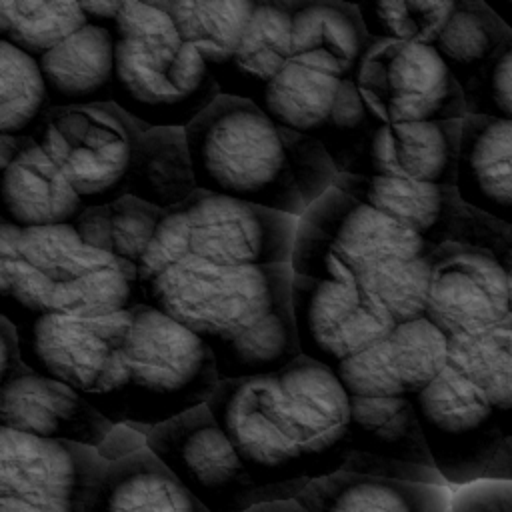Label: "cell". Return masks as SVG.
Masks as SVG:
<instances>
[{
  "label": "cell",
  "instance_id": "6da1fadb",
  "mask_svg": "<svg viewBox=\"0 0 512 512\" xmlns=\"http://www.w3.org/2000/svg\"><path fill=\"white\" fill-rule=\"evenodd\" d=\"M290 264L222 268L184 258L164 272L146 304L194 332L220 382L268 376L300 356Z\"/></svg>",
  "mask_w": 512,
  "mask_h": 512
},
{
  "label": "cell",
  "instance_id": "7a4b0ae2",
  "mask_svg": "<svg viewBox=\"0 0 512 512\" xmlns=\"http://www.w3.org/2000/svg\"><path fill=\"white\" fill-rule=\"evenodd\" d=\"M196 188L300 218L338 170L312 138L278 126L252 100L220 94L188 128Z\"/></svg>",
  "mask_w": 512,
  "mask_h": 512
},
{
  "label": "cell",
  "instance_id": "3957f363",
  "mask_svg": "<svg viewBox=\"0 0 512 512\" xmlns=\"http://www.w3.org/2000/svg\"><path fill=\"white\" fill-rule=\"evenodd\" d=\"M122 348L88 402L112 424L146 430L206 404L220 378L208 346L152 306L128 310Z\"/></svg>",
  "mask_w": 512,
  "mask_h": 512
},
{
  "label": "cell",
  "instance_id": "277c9868",
  "mask_svg": "<svg viewBox=\"0 0 512 512\" xmlns=\"http://www.w3.org/2000/svg\"><path fill=\"white\" fill-rule=\"evenodd\" d=\"M10 298L32 314L104 318L140 306L122 266L72 224L24 228Z\"/></svg>",
  "mask_w": 512,
  "mask_h": 512
},
{
  "label": "cell",
  "instance_id": "5b68a950",
  "mask_svg": "<svg viewBox=\"0 0 512 512\" xmlns=\"http://www.w3.org/2000/svg\"><path fill=\"white\" fill-rule=\"evenodd\" d=\"M412 402L432 464L450 490L512 482V412L496 408L452 368Z\"/></svg>",
  "mask_w": 512,
  "mask_h": 512
},
{
  "label": "cell",
  "instance_id": "8992f818",
  "mask_svg": "<svg viewBox=\"0 0 512 512\" xmlns=\"http://www.w3.org/2000/svg\"><path fill=\"white\" fill-rule=\"evenodd\" d=\"M434 250L404 224L332 186L298 218L290 268L294 276L354 288L380 260L424 258Z\"/></svg>",
  "mask_w": 512,
  "mask_h": 512
},
{
  "label": "cell",
  "instance_id": "52a82bcc",
  "mask_svg": "<svg viewBox=\"0 0 512 512\" xmlns=\"http://www.w3.org/2000/svg\"><path fill=\"white\" fill-rule=\"evenodd\" d=\"M144 442L206 512H248L306 488L258 482L206 404L146 430Z\"/></svg>",
  "mask_w": 512,
  "mask_h": 512
},
{
  "label": "cell",
  "instance_id": "ba28073f",
  "mask_svg": "<svg viewBox=\"0 0 512 512\" xmlns=\"http://www.w3.org/2000/svg\"><path fill=\"white\" fill-rule=\"evenodd\" d=\"M142 128L114 102L50 108L32 136L86 208L126 196Z\"/></svg>",
  "mask_w": 512,
  "mask_h": 512
},
{
  "label": "cell",
  "instance_id": "9c48e42d",
  "mask_svg": "<svg viewBox=\"0 0 512 512\" xmlns=\"http://www.w3.org/2000/svg\"><path fill=\"white\" fill-rule=\"evenodd\" d=\"M218 96L210 68L192 46L116 42L112 102L142 130H186Z\"/></svg>",
  "mask_w": 512,
  "mask_h": 512
},
{
  "label": "cell",
  "instance_id": "30bf717a",
  "mask_svg": "<svg viewBox=\"0 0 512 512\" xmlns=\"http://www.w3.org/2000/svg\"><path fill=\"white\" fill-rule=\"evenodd\" d=\"M334 188L404 224L432 248H474L492 254L506 272L512 266V224L468 206L454 186L338 174Z\"/></svg>",
  "mask_w": 512,
  "mask_h": 512
},
{
  "label": "cell",
  "instance_id": "8fae6325",
  "mask_svg": "<svg viewBox=\"0 0 512 512\" xmlns=\"http://www.w3.org/2000/svg\"><path fill=\"white\" fill-rule=\"evenodd\" d=\"M278 430L300 452L310 480L342 472L350 430V396L320 362L298 356L254 378Z\"/></svg>",
  "mask_w": 512,
  "mask_h": 512
},
{
  "label": "cell",
  "instance_id": "7c38bea8",
  "mask_svg": "<svg viewBox=\"0 0 512 512\" xmlns=\"http://www.w3.org/2000/svg\"><path fill=\"white\" fill-rule=\"evenodd\" d=\"M354 82L380 124L460 122L468 114L462 88L428 44L368 38Z\"/></svg>",
  "mask_w": 512,
  "mask_h": 512
},
{
  "label": "cell",
  "instance_id": "4fadbf2b",
  "mask_svg": "<svg viewBox=\"0 0 512 512\" xmlns=\"http://www.w3.org/2000/svg\"><path fill=\"white\" fill-rule=\"evenodd\" d=\"M254 104L278 126L316 140L338 174L350 172L366 134L376 124L356 82L292 60L262 88Z\"/></svg>",
  "mask_w": 512,
  "mask_h": 512
},
{
  "label": "cell",
  "instance_id": "5bb4252c",
  "mask_svg": "<svg viewBox=\"0 0 512 512\" xmlns=\"http://www.w3.org/2000/svg\"><path fill=\"white\" fill-rule=\"evenodd\" d=\"M106 464L92 448L0 426V512H88Z\"/></svg>",
  "mask_w": 512,
  "mask_h": 512
},
{
  "label": "cell",
  "instance_id": "9a60e30c",
  "mask_svg": "<svg viewBox=\"0 0 512 512\" xmlns=\"http://www.w3.org/2000/svg\"><path fill=\"white\" fill-rule=\"evenodd\" d=\"M90 246L110 254L132 284L138 302L146 304L154 282L188 258V234L176 208L160 210L132 196L86 208L72 224Z\"/></svg>",
  "mask_w": 512,
  "mask_h": 512
},
{
  "label": "cell",
  "instance_id": "2e32d148",
  "mask_svg": "<svg viewBox=\"0 0 512 512\" xmlns=\"http://www.w3.org/2000/svg\"><path fill=\"white\" fill-rule=\"evenodd\" d=\"M188 258L222 268L290 264L298 218L228 196L196 190L178 206Z\"/></svg>",
  "mask_w": 512,
  "mask_h": 512
},
{
  "label": "cell",
  "instance_id": "e0dca14e",
  "mask_svg": "<svg viewBox=\"0 0 512 512\" xmlns=\"http://www.w3.org/2000/svg\"><path fill=\"white\" fill-rule=\"evenodd\" d=\"M342 472L446 486L432 464L410 398L350 396V430Z\"/></svg>",
  "mask_w": 512,
  "mask_h": 512
},
{
  "label": "cell",
  "instance_id": "ac0fdd59",
  "mask_svg": "<svg viewBox=\"0 0 512 512\" xmlns=\"http://www.w3.org/2000/svg\"><path fill=\"white\" fill-rule=\"evenodd\" d=\"M128 312L104 318L34 314L20 354L34 374L62 382L86 400L98 394L128 334Z\"/></svg>",
  "mask_w": 512,
  "mask_h": 512
},
{
  "label": "cell",
  "instance_id": "d6986e66",
  "mask_svg": "<svg viewBox=\"0 0 512 512\" xmlns=\"http://www.w3.org/2000/svg\"><path fill=\"white\" fill-rule=\"evenodd\" d=\"M292 314L300 354L330 370L396 326L356 288L304 276L292 278Z\"/></svg>",
  "mask_w": 512,
  "mask_h": 512
},
{
  "label": "cell",
  "instance_id": "ffe728a7",
  "mask_svg": "<svg viewBox=\"0 0 512 512\" xmlns=\"http://www.w3.org/2000/svg\"><path fill=\"white\" fill-rule=\"evenodd\" d=\"M448 348L450 338L422 316L396 324L332 372L348 396L412 400L448 368Z\"/></svg>",
  "mask_w": 512,
  "mask_h": 512
},
{
  "label": "cell",
  "instance_id": "44dd1931",
  "mask_svg": "<svg viewBox=\"0 0 512 512\" xmlns=\"http://www.w3.org/2000/svg\"><path fill=\"white\" fill-rule=\"evenodd\" d=\"M510 314V280L492 254L456 244L434 250L426 318L448 338L478 334Z\"/></svg>",
  "mask_w": 512,
  "mask_h": 512
},
{
  "label": "cell",
  "instance_id": "7402d4cb",
  "mask_svg": "<svg viewBox=\"0 0 512 512\" xmlns=\"http://www.w3.org/2000/svg\"><path fill=\"white\" fill-rule=\"evenodd\" d=\"M206 406L258 482H312L300 452L274 424L254 378L218 382Z\"/></svg>",
  "mask_w": 512,
  "mask_h": 512
},
{
  "label": "cell",
  "instance_id": "603a6c76",
  "mask_svg": "<svg viewBox=\"0 0 512 512\" xmlns=\"http://www.w3.org/2000/svg\"><path fill=\"white\" fill-rule=\"evenodd\" d=\"M0 412L4 428L96 452L110 442L116 430V424L82 394L34 372H26L2 388Z\"/></svg>",
  "mask_w": 512,
  "mask_h": 512
},
{
  "label": "cell",
  "instance_id": "cb8c5ba5",
  "mask_svg": "<svg viewBox=\"0 0 512 512\" xmlns=\"http://www.w3.org/2000/svg\"><path fill=\"white\" fill-rule=\"evenodd\" d=\"M460 122L380 124L366 134L350 172L454 186Z\"/></svg>",
  "mask_w": 512,
  "mask_h": 512
},
{
  "label": "cell",
  "instance_id": "d4e9b609",
  "mask_svg": "<svg viewBox=\"0 0 512 512\" xmlns=\"http://www.w3.org/2000/svg\"><path fill=\"white\" fill-rule=\"evenodd\" d=\"M290 60L340 80H356L368 34L352 2L288 0Z\"/></svg>",
  "mask_w": 512,
  "mask_h": 512
},
{
  "label": "cell",
  "instance_id": "484cf974",
  "mask_svg": "<svg viewBox=\"0 0 512 512\" xmlns=\"http://www.w3.org/2000/svg\"><path fill=\"white\" fill-rule=\"evenodd\" d=\"M454 188L468 206L512 224V120L464 116Z\"/></svg>",
  "mask_w": 512,
  "mask_h": 512
},
{
  "label": "cell",
  "instance_id": "4316f807",
  "mask_svg": "<svg viewBox=\"0 0 512 512\" xmlns=\"http://www.w3.org/2000/svg\"><path fill=\"white\" fill-rule=\"evenodd\" d=\"M86 210L64 174L28 138L0 178V218L20 228L74 224Z\"/></svg>",
  "mask_w": 512,
  "mask_h": 512
},
{
  "label": "cell",
  "instance_id": "83f0119b",
  "mask_svg": "<svg viewBox=\"0 0 512 512\" xmlns=\"http://www.w3.org/2000/svg\"><path fill=\"white\" fill-rule=\"evenodd\" d=\"M114 36L86 24L38 58L50 108L112 102Z\"/></svg>",
  "mask_w": 512,
  "mask_h": 512
},
{
  "label": "cell",
  "instance_id": "f1b7e54d",
  "mask_svg": "<svg viewBox=\"0 0 512 512\" xmlns=\"http://www.w3.org/2000/svg\"><path fill=\"white\" fill-rule=\"evenodd\" d=\"M296 502L308 512H450V488L336 472L312 480Z\"/></svg>",
  "mask_w": 512,
  "mask_h": 512
},
{
  "label": "cell",
  "instance_id": "f546056e",
  "mask_svg": "<svg viewBox=\"0 0 512 512\" xmlns=\"http://www.w3.org/2000/svg\"><path fill=\"white\" fill-rule=\"evenodd\" d=\"M88 512H206L146 444L106 464Z\"/></svg>",
  "mask_w": 512,
  "mask_h": 512
},
{
  "label": "cell",
  "instance_id": "4dcf8cb0",
  "mask_svg": "<svg viewBox=\"0 0 512 512\" xmlns=\"http://www.w3.org/2000/svg\"><path fill=\"white\" fill-rule=\"evenodd\" d=\"M290 62L288 0H256L252 18L232 60L212 76L220 94L256 100Z\"/></svg>",
  "mask_w": 512,
  "mask_h": 512
},
{
  "label": "cell",
  "instance_id": "1f68e13d",
  "mask_svg": "<svg viewBox=\"0 0 512 512\" xmlns=\"http://www.w3.org/2000/svg\"><path fill=\"white\" fill-rule=\"evenodd\" d=\"M196 190L186 130H142L128 172L126 196L170 210L182 206Z\"/></svg>",
  "mask_w": 512,
  "mask_h": 512
},
{
  "label": "cell",
  "instance_id": "d6a6232c",
  "mask_svg": "<svg viewBox=\"0 0 512 512\" xmlns=\"http://www.w3.org/2000/svg\"><path fill=\"white\" fill-rule=\"evenodd\" d=\"M510 34L512 30L484 0H454L430 46L442 58L466 98Z\"/></svg>",
  "mask_w": 512,
  "mask_h": 512
},
{
  "label": "cell",
  "instance_id": "836d02e7",
  "mask_svg": "<svg viewBox=\"0 0 512 512\" xmlns=\"http://www.w3.org/2000/svg\"><path fill=\"white\" fill-rule=\"evenodd\" d=\"M178 36L192 46L210 72L224 68L236 54L256 0H164Z\"/></svg>",
  "mask_w": 512,
  "mask_h": 512
},
{
  "label": "cell",
  "instance_id": "e575fe53",
  "mask_svg": "<svg viewBox=\"0 0 512 512\" xmlns=\"http://www.w3.org/2000/svg\"><path fill=\"white\" fill-rule=\"evenodd\" d=\"M448 368L512 412V314L478 334L450 338Z\"/></svg>",
  "mask_w": 512,
  "mask_h": 512
},
{
  "label": "cell",
  "instance_id": "d590c367",
  "mask_svg": "<svg viewBox=\"0 0 512 512\" xmlns=\"http://www.w3.org/2000/svg\"><path fill=\"white\" fill-rule=\"evenodd\" d=\"M434 252L424 258H386L366 268L354 288L394 324L426 316Z\"/></svg>",
  "mask_w": 512,
  "mask_h": 512
},
{
  "label": "cell",
  "instance_id": "8d00e7d4",
  "mask_svg": "<svg viewBox=\"0 0 512 512\" xmlns=\"http://www.w3.org/2000/svg\"><path fill=\"white\" fill-rule=\"evenodd\" d=\"M48 110L38 60L0 42V136L32 138Z\"/></svg>",
  "mask_w": 512,
  "mask_h": 512
},
{
  "label": "cell",
  "instance_id": "74e56055",
  "mask_svg": "<svg viewBox=\"0 0 512 512\" xmlns=\"http://www.w3.org/2000/svg\"><path fill=\"white\" fill-rule=\"evenodd\" d=\"M86 24L80 2L0 0V42L36 60Z\"/></svg>",
  "mask_w": 512,
  "mask_h": 512
},
{
  "label": "cell",
  "instance_id": "f35d334b",
  "mask_svg": "<svg viewBox=\"0 0 512 512\" xmlns=\"http://www.w3.org/2000/svg\"><path fill=\"white\" fill-rule=\"evenodd\" d=\"M454 0H380L356 4L368 38L432 44Z\"/></svg>",
  "mask_w": 512,
  "mask_h": 512
},
{
  "label": "cell",
  "instance_id": "ab89813d",
  "mask_svg": "<svg viewBox=\"0 0 512 512\" xmlns=\"http://www.w3.org/2000/svg\"><path fill=\"white\" fill-rule=\"evenodd\" d=\"M116 42L136 44H174L182 42L166 2H128L118 0V10L108 26Z\"/></svg>",
  "mask_w": 512,
  "mask_h": 512
},
{
  "label": "cell",
  "instance_id": "60d3db41",
  "mask_svg": "<svg viewBox=\"0 0 512 512\" xmlns=\"http://www.w3.org/2000/svg\"><path fill=\"white\" fill-rule=\"evenodd\" d=\"M466 110L474 116L512 120V34L466 96Z\"/></svg>",
  "mask_w": 512,
  "mask_h": 512
},
{
  "label": "cell",
  "instance_id": "b9f144b4",
  "mask_svg": "<svg viewBox=\"0 0 512 512\" xmlns=\"http://www.w3.org/2000/svg\"><path fill=\"white\" fill-rule=\"evenodd\" d=\"M450 512H512V482H478L450 490Z\"/></svg>",
  "mask_w": 512,
  "mask_h": 512
},
{
  "label": "cell",
  "instance_id": "7bdbcfd3",
  "mask_svg": "<svg viewBox=\"0 0 512 512\" xmlns=\"http://www.w3.org/2000/svg\"><path fill=\"white\" fill-rule=\"evenodd\" d=\"M26 372H30V370L22 362L20 334H18L14 322L0 314V392L10 380H14Z\"/></svg>",
  "mask_w": 512,
  "mask_h": 512
},
{
  "label": "cell",
  "instance_id": "ee69618b",
  "mask_svg": "<svg viewBox=\"0 0 512 512\" xmlns=\"http://www.w3.org/2000/svg\"><path fill=\"white\" fill-rule=\"evenodd\" d=\"M24 228L0 218V298H10L12 268Z\"/></svg>",
  "mask_w": 512,
  "mask_h": 512
},
{
  "label": "cell",
  "instance_id": "f6af8a7d",
  "mask_svg": "<svg viewBox=\"0 0 512 512\" xmlns=\"http://www.w3.org/2000/svg\"><path fill=\"white\" fill-rule=\"evenodd\" d=\"M28 138H14V136H0V178L8 164L20 154V150L26 146Z\"/></svg>",
  "mask_w": 512,
  "mask_h": 512
},
{
  "label": "cell",
  "instance_id": "bcb514c9",
  "mask_svg": "<svg viewBox=\"0 0 512 512\" xmlns=\"http://www.w3.org/2000/svg\"><path fill=\"white\" fill-rule=\"evenodd\" d=\"M248 512H308V510L304 506H300L294 498V500H278V502L260 504V506H254Z\"/></svg>",
  "mask_w": 512,
  "mask_h": 512
},
{
  "label": "cell",
  "instance_id": "7dc6e473",
  "mask_svg": "<svg viewBox=\"0 0 512 512\" xmlns=\"http://www.w3.org/2000/svg\"><path fill=\"white\" fill-rule=\"evenodd\" d=\"M484 2L512 30V0H484Z\"/></svg>",
  "mask_w": 512,
  "mask_h": 512
},
{
  "label": "cell",
  "instance_id": "c3c4849f",
  "mask_svg": "<svg viewBox=\"0 0 512 512\" xmlns=\"http://www.w3.org/2000/svg\"><path fill=\"white\" fill-rule=\"evenodd\" d=\"M506 274H508V280H510V306H512V266H510V270Z\"/></svg>",
  "mask_w": 512,
  "mask_h": 512
},
{
  "label": "cell",
  "instance_id": "681fc988",
  "mask_svg": "<svg viewBox=\"0 0 512 512\" xmlns=\"http://www.w3.org/2000/svg\"><path fill=\"white\" fill-rule=\"evenodd\" d=\"M0 426H2V412H0Z\"/></svg>",
  "mask_w": 512,
  "mask_h": 512
}]
</instances>
